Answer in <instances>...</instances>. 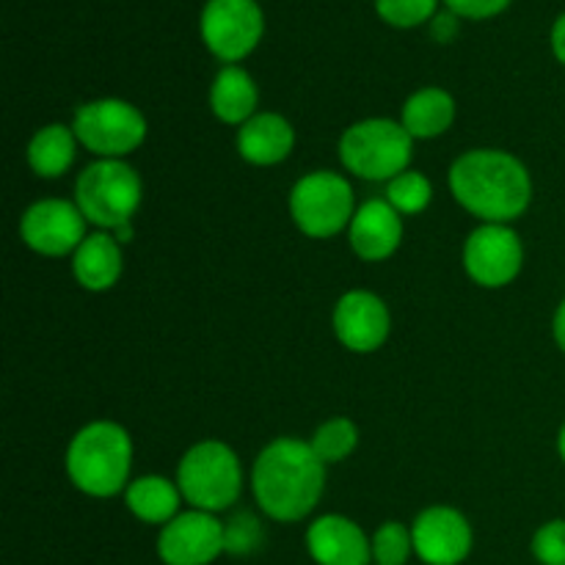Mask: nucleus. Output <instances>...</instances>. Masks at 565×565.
I'll return each mask as SVG.
<instances>
[{
	"mask_svg": "<svg viewBox=\"0 0 565 565\" xmlns=\"http://www.w3.org/2000/svg\"><path fill=\"white\" fill-rule=\"evenodd\" d=\"M458 14H452V11H445V14L434 17V39H439V42H450L452 36H456L458 31V22H456Z\"/></svg>",
	"mask_w": 565,
	"mask_h": 565,
	"instance_id": "c756f323",
	"label": "nucleus"
},
{
	"mask_svg": "<svg viewBox=\"0 0 565 565\" xmlns=\"http://www.w3.org/2000/svg\"><path fill=\"white\" fill-rule=\"evenodd\" d=\"M132 439L119 423L97 419L75 434L66 447L72 486L94 500H108L130 486Z\"/></svg>",
	"mask_w": 565,
	"mask_h": 565,
	"instance_id": "7ed1b4c3",
	"label": "nucleus"
},
{
	"mask_svg": "<svg viewBox=\"0 0 565 565\" xmlns=\"http://www.w3.org/2000/svg\"><path fill=\"white\" fill-rule=\"evenodd\" d=\"M125 270L121 243L110 232H92L72 254V274L88 292H105L119 281Z\"/></svg>",
	"mask_w": 565,
	"mask_h": 565,
	"instance_id": "a211bd4d",
	"label": "nucleus"
},
{
	"mask_svg": "<svg viewBox=\"0 0 565 565\" xmlns=\"http://www.w3.org/2000/svg\"><path fill=\"white\" fill-rule=\"evenodd\" d=\"M77 143L81 141H77L72 125L66 127L53 121V125L39 127L31 141H28V166L42 180H58L75 163Z\"/></svg>",
	"mask_w": 565,
	"mask_h": 565,
	"instance_id": "4be33fe9",
	"label": "nucleus"
},
{
	"mask_svg": "<svg viewBox=\"0 0 565 565\" xmlns=\"http://www.w3.org/2000/svg\"><path fill=\"white\" fill-rule=\"evenodd\" d=\"M143 199L141 177L125 160L97 158L75 182V204L99 232H116L132 224Z\"/></svg>",
	"mask_w": 565,
	"mask_h": 565,
	"instance_id": "39448f33",
	"label": "nucleus"
},
{
	"mask_svg": "<svg viewBox=\"0 0 565 565\" xmlns=\"http://www.w3.org/2000/svg\"><path fill=\"white\" fill-rule=\"evenodd\" d=\"M447 9L458 17H469V20H486V17L500 14L508 9L511 0H445Z\"/></svg>",
	"mask_w": 565,
	"mask_h": 565,
	"instance_id": "c85d7f7f",
	"label": "nucleus"
},
{
	"mask_svg": "<svg viewBox=\"0 0 565 565\" xmlns=\"http://www.w3.org/2000/svg\"><path fill=\"white\" fill-rule=\"evenodd\" d=\"M182 494L177 480L160 478V475H143V478L130 480L125 489V505L138 522L158 524L166 527L174 516H180Z\"/></svg>",
	"mask_w": 565,
	"mask_h": 565,
	"instance_id": "6ab92c4d",
	"label": "nucleus"
},
{
	"mask_svg": "<svg viewBox=\"0 0 565 565\" xmlns=\"http://www.w3.org/2000/svg\"><path fill=\"white\" fill-rule=\"evenodd\" d=\"M309 445H312V450L318 452V458L326 467H329V463H340L356 450L359 428L348 417H331L315 430Z\"/></svg>",
	"mask_w": 565,
	"mask_h": 565,
	"instance_id": "5701e85b",
	"label": "nucleus"
},
{
	"mask_svg": "<svg viewBox=\"0 0 565 565\" xmlns=\"http://www.w3.org/2000/svg\"><path fill=\"white\" fill-rule=\"evenodd\" d=\"M552 337H555L557 348L565 353V298L561 301V307L555 309V318H552Z\"/></svg>",
	"mask_w": 565,
	"mask_h": 565,
	"instance_id": "2f4dec72",
	"label": "nucleus"
},
{
	"mask_svg": "<svg viewBox=\"0 0 565 565\" xmlns=\"http://www.w3.org/2000/svg\"><path fill=\"white\" fill-rule=\"evenodd\" d=\"M252 489L265 516L274 522H301L323 497L326 463L309 441L279 436L254 461Z\"/></svg>",
	"mask_w": 565,
	"mask_h": 565,
	"instance_id": "f257e3e1",
	"label": "nucleus"
},
{
	"mask_svg": "<svg viewBox=\"0 0 565 565\" xmlns=\"http://www.w3.org/2000/svg\"><path fill=\"white\" fill-rule=\"evenodd\" d=\"M265 31L257 0H207L202 11V39L215 58L235 64L259 44Z\"/></svg>",
	"mask_w": 565,
	"mask_h": 565,
	"instance_id": "9d476101",
	"label": "nucleus"
},
{
	"mask_svg": "<svg viewBox=\"0 0 565 565\" xmlns=\"http://www.w3.org/2000/svg\"><path fill=\"white\" fill-rule=\"evenodd\" d=\"M307 552L318 565H373V544L364 530L340 513L309 524Z\"/></svg>",
	"mask_w": 565,
	"mask_h": 565,
	"instance_id": "2eb2a0df",
	"label": "nucleus"
},
{
	"mask_svg": "<svg viewBox=\"0 0 565 565\" xmlns=\"http://www.w3.org/2000/svg\"><path fill=\"white\" fill-rule=\"evenodd\" d=\"M434 199V185L423 171H403L395 180L386 182V202L401 215H417Z\"/></svg>",
	"mask_w": 565,
	"mask_h": 565,
	"instance_id": "b1692460",
	"label": "nucleus"
},
{
	"mask_svg": "<svg viewBox=\"0 0 565 565\" xmlns=\"http://www.w3.org/2000/svg\"><path fill=\"white\" fill-rule=\"evenodd\" d=\"M180 494L193 511L221 513L241 500L243 467L230 445L204 439L182 456L177 467Z\"/></svg>",
	"mask_w": 565,
	"mask_h": 565,
	"instance_id": "20e7f679",
	"label": "nucleus"
},
{
	"mask_svg": "<svg viewBox=\"0 0 565 565\" xmlns=\"http://www.w3.org/2000/svg\"><path fill=\"white\" fill-rule=\"evenodd\" d=\"M450 193L483 224H511L533 202V177L505 149H469L452 163Z\"/></svg>",
	"mask_w": 565,
	"mask_h": 565,
	"instance_id": "f03ea898",
	"label": "nucleus"
},
{
	"mask_svg": "<svg viewBox=\"0 0 565 565\" xmlns=\"http://www.w3.org/2000/svg\"><path fill=\"white\" fill-rule=\"evenodd\" d=\"M334 334L348 351L373 353L386 342L392 329V315L384 298L370 290H351L337 301L331 315Z\"/></svg>",
	"mask_w": 565,
	"mask_h": 565,
	"instance_id": "4468645a",
	"label": "nucleus"
},
{
	"mask_svg": "<svg viewBox=\"0 0 565 565\" xmlns=\"http://www.w3.org/2000/svg\"><path fill=\"white\" fill-rule=\"evenodd\" d=\"M373 565H406L414 555L412 527L401 522H384L373 535Z\"/></svg>",
	"mask_w": 565,
	"mask_h": 565,
	"instance_id": "393cba45",
	"label": "nucleus"
},
{
	"mask_svg": "<svg viewBox=\"0 0 565 565\" xmlns=\"http://www.w3.org/2000/svg\"><path fill=\"white\" fill-rule=\"evenodd\" d=\"M530 550L541 565H565V519H552V522L541 524Z\"/></svg>",
	"mask_w": 565,
	"mask_h": 565,
	"instance_id": "cd10ccee",
	"label": "nucleus"
},
{
	"mask_svg": "<svg viewBox=\"0 0 565 565\" xmlns=\"http://www.w3.org/2000/svg\"><path fill=\"white\" fill-rule=\"evenodd\" d=\"M237 152L252 166H276L287 160L296 147V130L274 110H259L246 125L237 127Z\"/></svg>",
	"mask_w": 565,
	"mask_h": 565,
	"instance_id": "f3484780",
	"label": "nucleus"
},
{
	"mask_svg": "<svg viewBox=\"0 0 565 565\" xmlns=\"http://www.w3.org/2000/svg\"><path fill=\"white\" fill-rule=\"evenodd\" d=\"M414 138L395 119H362L340 138V160L351 174L370 182H390L408 171Z\"/></svg>",
	"mask_w": 565,
	"mask_h": 565,
	"instance_id": "423d86ee",
	"label": "nucleus"
},
{
	"mask_svg": "<svg viewBox=\"0 0 565 565\" xmlns=\"http://www.w3.org/2000/svg\"><path fill=\"white\" fill-rule=\"evenodd\" d=\"M456 121V99L439 86H428L414 92L403 105L401 125L406 127L414 141H430L445 136Z\"/></svg>",
	"mask_w": 565,
	"mask_h": 565,
	"instance_id": "aec40b11",
	"label": "nucleus"
},
{
	"mask_svg": "<svg viewBox=\"0 0 565 565\" xmlns=\"http://www.w3.org/2000/svg\"><path fill=\"white\" fill-rule=\"evenodd\" d=\"M439 0H375L381 20L395 28H414L436 14Z\"/></svg>",
	"mask_w": 565,
	"mask_h": 565,
	"instance_id": "bb28decb",
	"label": "nucleus"
},
{
	"mask_svg": "<svg viewBox=\"0 0 565 565\" xmlns=\"http://www.w3.org/2000/svg\"><path fill=\"white\" fill-rule=\"evenodd\" d=\"M81 147L103 160H125L147 141V119L125 99L105 97L81 105L72 119Z\"/></svg>",
	"mask_w": 565,
	"mask_h": 565,
	"instance_id": "6e6552de",
	"label": "nucleus"
},
{
	"mask_svg": "<svg viewBox=\"0 0 565 565\" xmlns=\"http://www.w3.org/2000/svg\"><path fill=\"white\" fill-rule=\"evenodd\" d=\"M403 218L386 199H370L348 226V243L364 263H384L401 248Z\"/></svg>",
	"mask_w": 565,
	"mask_h": 565,
	"instance_id": "dca6fc26",
	"label": "nucleus"
},
{
	"mask_svg": "<svg viewBox=\"0 0 565 565\" xmlns=\"http://www.w3.org/2000/svg\"><path fill=\"white\" fill-rule=\"evenodd\" d=\"M224 544L226 555L232 557H248L265 544V530L254 513H235L230 522L224 524Z\"/></svg>",
	"mask_w": 565,
	"mask_h": 565,
	"instance_id": "a878e982",
	"label": "nucleus"
},
{
	"mask_svg": "<svg viewBox=\"0 0 565 565\" xmlns=\"http://www.w3.org/2000/svg\"><path fill=\"white\" fill-rule=\"evenodd\" d=\"M259 105V92L257 83L252 81L246 70L230 64L215 75L213 88H210V108H213L215 119H221L224 125H246L257 110Z\"/></svg>",
	"mask_w": 565,
	"mask_h": 565,
	"instance_id": "412c9836",
	"label": "nucleus"
},
{
	"mask_svg": "<svg viewBox=\"0 0 565 565\" xmlns=\"http://www.w3.org/2000/svg\"><path fill=\"white\" fill-rule=\"evenodd\" d=\"M552 53H555V58L561 64H565V11L557 17L555 25H552Z\"/></svg>",
	"mask_w": 565,
	"mask_h": 565,
	"instance_id": "7c9ffc66",
	"label": "nucleus"
},
{
	"mask_svg": "<svg viewBox=\"0 0 565 565\" xmlns=\"http://www.w3.org/2000/svg\"><path fill=\"white\" fill-rule=\"evenodd\" d=\"M524 265V243L511 224H480L463 243V270L486 290L508 287Z\"/></svg>",
	"mask_w": 565,
	"mask_h": 565,
	"instance_id": "1a4fd4ad",
	"label": "nucleus"
},
{
	"mask_svg": "<svg viewBox=\"0 0 565 565\" xmlns=\"http://www.w3.org/2000/svg\"><path fill=\"white\" fill-rule=\"evenodd\" d=\"M557 452H561V458H563V463H565V423H563L561 434H557Z\"/></svg>",
	"mask_w": 565,
	"mask_h": 565,
	"instance_id": "473e14b6",
	"label": "nucleus"
},
{
	"mask_svg": "<svg viewBox=\"0 0 565 565\" xmlns=\"http://www.w3.org/2000/svg\"><path fill=\"white\" fill-rule=\"evenodd\" d=\"M86 215L75 202L66 199H39L22 213L20 235L31 252L42 257H66L75 254L86 241Z\"/></svg>",
	"mask_w": 565,
	"mask_h": 565,
	"instance_id": "9b49d317",
	"label": "nucleus"
},
{
	"mask_svg": "<svg viewBox=\"0 0 565 565\" xmlns=\"http://www.w3.org/2000/svg\"><path fill=\"white\" fill-rule=\"evenodd\" d=\"M353 185L334 171H312L290 191V215L298 230L315 241H329L348 230L356 215Z\"/></svg>",
	"mask_w": 565,
	"mask_h": 565,
	"instance_id": "0eeeda50",
	"label": "nucleus"
},
{
	"mask_svg": "<svg viewBox=\"0 0 565 565\" xmlns=\"http://www.w3.org/2000/svg\"><path fill=\"white\" fill-rule=\"evenodd\" d=\"M226 555L224 524L215 513L182 511L158 535V557L163 565H213Z\"/></svg>",
	"mask_w": 565,
	"mask_h": 565,
	"instance_id": "f8f14e48",
	"label": "nucleus"
},
{
	"mask_svg": "<svg viewBox=\"0 0 565 565\" xmlns=\"http://www.w3.org/2000/svg\"><path fill=\"white\" fill-rule=\"evenodd\" d=\"M414 555L425 565H461L475 544L472 524L458 508L430 505L414 519Z\"/></svg>",
	"mask_w": 565,
	"mask_h": 565,
	"instance_id": "ddd939ff",
	"label": "nucleus"
}]
</instances>
